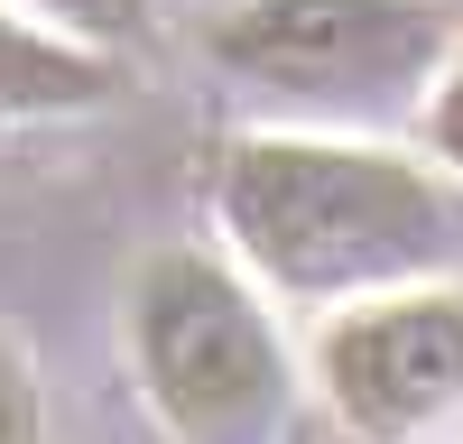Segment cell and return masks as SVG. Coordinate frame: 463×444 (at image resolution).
<instances>
[{"instance_id": "ba28073f", "label": "cell", "mask_w": 463, "mask_h": 444, "mask_svg": "<svg viewBox=\"0 0 463 444\" xmlns=\"http://www.w3.org/2000/svg\"><path fill=\"white\" fill-rule=\"evenodd\" d=\"M427 139H436V158L463 176V47L445 56V74H436V102H427Z\"/></svg>"}, {"instance_id": "6da1fadb", "label": "cell", "mask_w": 463, "mask_h": 444, "mask_svg": "<svg viewBox=\"0 0 463 444\" xmlns=\"http://www.w3.org/2000/svg\"><path fill=\"white\" fill-rule=\"evenodd\" d=\"M213 204L241 259L288 296H390L454 250L445 185L353 139H232Z\"/></svg>"}, {"instance_id": "277c9868", "label": "cell", "mask_w": 463, "mask_h": 444, "mask_svg": "<svg viewBox=\"0 0 463 444\" xmlns=\"http://www.w3.org/2000/svg\"><path fill=\"white\" fill-rule=\"evenodd\" d=\"M316 370L334 417L362 444H399L463 398V287L371 296L316 333Z\"/></svg>"}, {"instance_id": "8992f818", "label": "cell", "mask_w": 463, "mask_h": 444, "mask_svg": "<svg viewBox=\"0 0 463 444\" xmlns=\"http://www.w3.org/2000/svg\"><path fill=\"white\" fill-rule=\"evenodd\" d=\"M65 37H93V47H130L148 28V0H37Z\"/></svg>"}, {"instance_id": "5b68a950", "label": "cell", "mask_w": 463, "mask_h": 444, "mask_svg": "<svg viewBox=\"0 0 463 444\" xmlns=\"http://www.w3.org/2000/svg\"><path fill=\"white\" fill-rule=\"evenodd\" d=\"M111 93H121V65L93 37L0 10V121H65V111H102Z\"/></svg>"}, {"instance_id": "3957f363", "label": "cell", "mask_w": 463, "mask_h": 444, "mask_svg": "<svg viewBox=\"0 0 463 444\" xmlns=\"http://www.w3.org/2000/svg\"><path fill=\"white\" fill-rule=\"evenodd\" d=\"M204 47L288 102H408L445 74L454 28L436 0H241Z\"/></svg>"}, {"instance_id": "52a82bcc", "label": "cell", "mask_w": 463, "mask_h": 444, "mask_svg": "<svg viewBox=\"0 0 463 444\" xmlns=\"http://www.w3.org/2000/svg\"><path fill=\"white\" fill-rule=\"evenodd\" d=\"M0 444H47V407H37V370L28 352L0 333Z\"/></svg>"}, {"instance_id": "7a4b0ae2", "label": "cell", "mask_w": 463, "mask_h": 444, "mask_svg": "<svg viewBox=\"0 0 463 444\" xmlns=\"http://www.w3.org/2000/svg\"><path fill=\"white\" fill-rule=\"evenodd\" d=\"M130 370L176 444H279L288 352L250 287L204 250H148L130 278Z\"/></svg>"}]
</instances>
